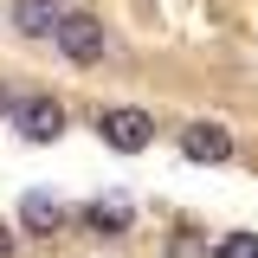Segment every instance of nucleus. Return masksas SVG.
<instances>
[{
	"label": "nucleus",
	"mask_w": 258,
	"mask_h": 258,
	"mask_svg": "<svg viewBox=\"0 0 258 258\" xmlns=\"http://www.w3.org/2000/svg\"><path fill=\"white\" fill-rule=\"evenodd\" d=\"M64 20V7L58 0H13V26L26 32V39H52Z\"/></svg>",
	"instance_id": "39448f33"
},
{
	"label": "nucleus",
	"mask_w": 258,
	"mask_h": 258,
	"mask_svg": "<svg viewBox=\"0 0 258 258\" xmlns=\"http://www.w3.org/2000/svg\"><path fill=\"white\" fill-rule=\"evenodd\" d=\"M84 220H91L103 239H116V232L129 226V200H116V194H110V200H91V207H84Z\"/></svg>",
	"instance_id": "0eeeda50"
},
{
	"label": "nucleus",
	"mask_w": 258,
	"mask_h": 258,
	"mask_svg": "<svg viewBox=\"0 0 258 258\" xmlns=\"http://www.w3.org/2000/svg\"><path fill=\"white\" fill-rule=\"evenodd\" d=\"M213 258H258V232H226Z\"/></svg>",
	"instance_id": "6e6552de"
},
{
	"label": "nucleus",
	"mask_w": 258,
	"mask_h": 258,
	"mask_svg": "<svg viewBox=\"0 0 258 258\" xmlns=\"http://www.w3.org/2000/svg\"><path fill=\"white\" fill-rule=\"evenodd\" d=\"M52 39L64 45L71 64H97V58H103V20H97V13H64Z\"/></svg>",
	"instance_id": "f257e3e1"
},
{
	"label": "nucleus",
	"mask_w": 258,
	"mask_h": 258,
	"mask_svg": "<svg viewBox=\"0 0 258 258\" xmlns=\"http://www.w3.org/2000/svg\"><path fill=\"white\" fill-rule=\"evenodd\" d=\"M97 129H103V142H110V149H123V155H136V149H149V142H155L149 110H103Z\"/></svg>",
	"instance_id": "f03ea898"
},
{
	"label": "nucleus",
	"mask_w": 258,
	"mask_h": 258,
	"mask_svg": "<svg viewBox=\"0 0 258 258\" xmlns=\"http://www.w3.org/2000/svg\"><path fill=\"white\" fill-rule=\"evenodd\" d=\"M174 258H207V245H200L194 232H174Z\"/></svg>",
	"instance_id": "1a4fd4ad"
},
{
	"label": "nucleus",
	"mask_w": 258,
	"mask_h": 258,
	"mask_svg": "<svg viewBox=\"0 0 258 258\" xmlns=\"http://www.w3.org/2000/svg\"><path fill=\"white\" fill-rule=\"evenodd\" d=\"M20 226H26V232H58L64 226V200H52V194L32 187L26 200H20Z\"/></svg>",
	"instance_id": "423d86ee"
},
{
	"label": "nucleus",
	"mask_w": 258,
	"mask_h": 258,
	"mask_svg": "<svg viewBox=\"0 0 258 258\" xmlns=\"http://www.w3.org/2000/svg\"><path fill=\"white\" fill-rule=\"evenodd\" d=\"M0 258H13V232L7 226H0Z\"/></svg>",
	"instance_id": "9d476101"
},
{
	"label": "nucleus",
	"mask_w": 258,
	"mask_h": 258,
	"mask_svg": "<svg viewBox=\"0 0 258 258\" xmlns=\"http://www.w3.org/2000/svg\"><path fill=\"white\" fill-rule=\"evenodd\" d=\"M13 129H20L26 142H58L64 103H58V97H26V103H13Z\"/></svg>",
	"instance_id": "7ed1b4c3"
},
{
	"label": "nucleus",
	"mask_w": 258,
	"mask_h": 258,
	"mask_svg": "<svg viewBox=\"0 0 258 258\" xmlns=\"http://www.w3.org/2000/svg\"><path fill=\"white\" fill-rule=\"evenodd\" d=\"M181 149H187V161H226L232 155V136L220 123H187L181 129Z\"/></svg>",
	"instance_id": "20e7f679"
}]
</instances>
